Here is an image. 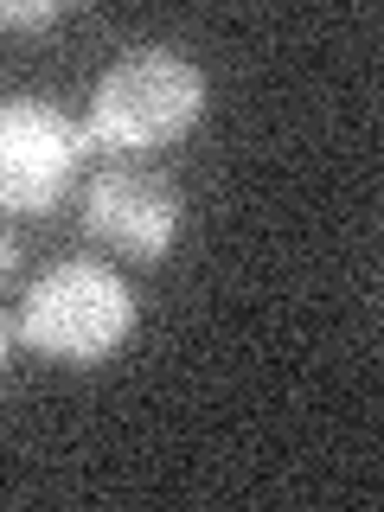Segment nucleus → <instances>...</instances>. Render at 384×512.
<instances>
[{
  "label": "nucleus",
  "mask_w": 384,
  "mask_h": 512,
  "mask_svg": "<svg viewBox=\"0 0 384 512\" xmlns=\"http://www.w3.org/2000/svg\"><path fill=\"white\" fill-rule=\"evenodd\" d=\"M205 116V71L173 45H135L96 77L84 135L96 154H154Z\"/></svg>",
  "instance_id": "1"
},
{
  "label": "nucleus",
  "mask_w": 384,
  "mask_h": 512,
  "mask_svg": "<svg viewBox=\"0 0 384 512\" xmlns=\"http://www.w3.org/2000/svg\"><path fill=\"white\" fill-rule=\"evenodd\" d=\"M128 327H135L128 282L96 256H71L26 288L13 340H26L32 352H45L58 365H96L128 340Z\"/></svg>",
  "instance_id": "2"
},
{
  "label": "nucleus",
  "mask_w": 384,
  "mask_h": 512,
  "mask_svg": "<svg viewBox=\"0 0 384 512\" xmlns=\"http://www.w3.org/2000/svg\"><path fill=\"white\" fill-rule=\"evenodd\" d=\"M77 224L96 250L128 256V263H160L180 237V186L141 154L103 160L77 186Z\"/></svg>",
  "instance_id": "3"
},
{
  "label": "nucleus",
  "mask_w": 384,
  "mask_h": 512,
  "mask_svg": "<svg viewBox=\"0 0 384 512\" xmlns=\"http://www.w3.org/2000/svg\"><path fill=\"white\" fill-rule=\"evenodd\" d=\"M90 135L45 96H0V212H52L90 167Z\"/></svg>",
  "instance_id": "4"
},
{
  "label": "nucleus",
  "mask_w": 384,
  "mask_h": 512,
  "mask_svg": "<svg viewBox=\"0 0 384 512\" xmlns=\"http://www.w3.org/2000/svg\"><path fill=\"white\" fill-rule=\"evenodd\" d=\"M58 0H32V7H13V0H0V26H52L58 20Z\"/></svg>",
  "instance_id": "5"
},
{
  "label": "nucleus",
  "mask_w": 384,
  "mask_h": 512,
  "mask_svg": "<svg viewBox=\"0 0 384 512\" xmlns=\"http://www.w3.org/2000/svg\"><path fill=\"white\" fill-rule=\"evenodd\" d=\"M13 269H20V237L13 224H0V282H13Z\"/></svg>",
  "instance_id": "6"
},
{
  "label": "nucleus",
  "mask_w": 384,
  "mask_h": 512,
  "mask_svg": "<svg viewBox=\"0 0 384 512\" xmlns=\"http://www.w3.org/2000/svg\"><path fill=\"white\" fill-rule=\"evenodd\" d=\"M7 365H13V320L0 314V378H7Z\"/></svg>",
  "instance_id": "7"
}]
</instances>
